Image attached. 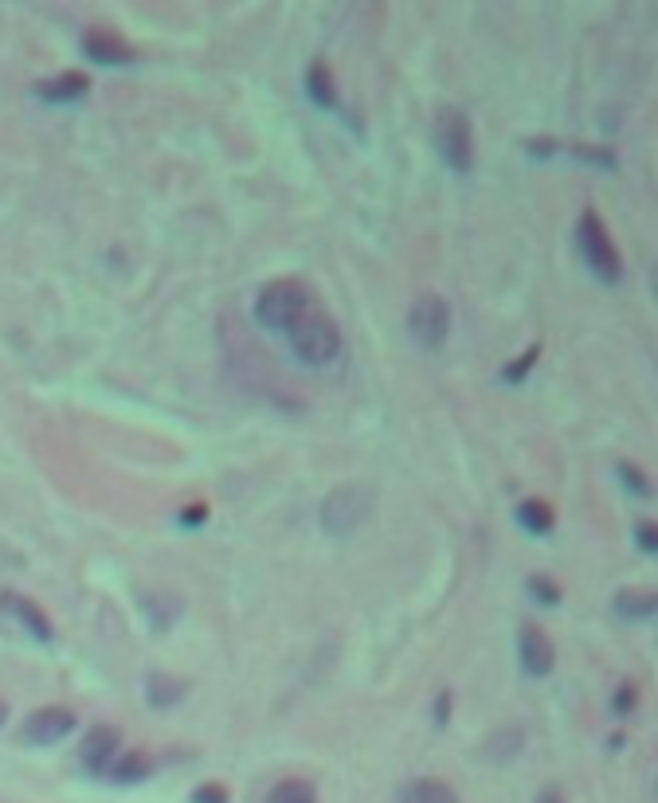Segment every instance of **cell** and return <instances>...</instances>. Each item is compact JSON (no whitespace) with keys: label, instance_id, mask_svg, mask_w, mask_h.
I'll list each match as a JSON object with an SVG mask.
<instances>
[{"label":"cell","instance_id":"6da1fadb","mask_svg":"<svg viewBox=\"0 0 658 803\" xmlns=\"http://www.w3.org/2000/svg\"><path fill=\"white\" fill-rule=\"evenodd\" d=\"M314 294L302 279H275L259 290L255 298V318L275 333H290L310 310H314Z\"/></svg>","mask_w":658,"mask_h":803},{"label":"cell","instance_id":"7a4b0ae2","mask_svg":"<svg viewBox=\"0 0 658 803\" xmlns=\"http://www.w3.org/2000/svg\"><path fill=\"white\" fill-rule=\"evenodd\" d=\"M373 514V490L361 486V482H345L337 490H329L326 502H322V525L333 537H349L357 533Z\"/></svg>","mask_w":658,"mask_h":803},{"label":"cell","instance_id":"3957f363","mask_svg":"<svg viewBox=\"0 0 658 803\" xmlns=\"http://www.w3.org/2000/svg\"><path fill=\"white\" fill-rule=\"evenodd\" d=\"M290 349L306 361V365H329L341 353V330L322 306H314L294 330H290Z\"/></svg>","mask_w":658,"mask_h":803},{"label":"cell","instance_id":"277c9868","mask_svg":"<svg viewBox=\"0 0 658 803\" xmlns=\"http://www.w3.org/2000/svg\"><path fill=\"white\" fill-rule=\"evenodd\" d=\"M576 247H580V255H584V263L592 267V275H600L604 283H619L623 263H619V251H615V243H611L600 212L588 208V212L580 216V224H576Z\"/></svg>","mask_w":658,"mask_h":803},{"label":"cell","instance_id":"5b68a950","mask_svg":"<svg viewBox=\"0 0 658 803\" xmlns=\"http://www.w3.org/2000/svg\"><path fill=\"white\" fill-rule=\"evenodd\" d=\"M435 145H439L443 165H451L455 173H470L474 169V134H470V122L463 110H455V106L439 110V118H435Z\"/></svg>","mask_w":658,"mask_h":803},{"label":"cell","instance_id":"8992f818","mask_svg":"<svg viewBox=\"0 0 658 803\" xmlns=\"http://www.w3.org/2000/svg\"><path fill=\"white\" fill-rule=\"evenodd\" d=\"M408 333H412V341L420 349H439L447 341V333H451V310H447V302L435 298V294L416 298L412 310H408Z\"/></svg>","mask_w":658,"mask_h":803},{"label":"cell","instance_id":"52a82bcc","mask_svg":"<svg viewBox=\"0 0 658 803\" xmlns=\"http://www.w3.org/2000/svg\"><path fill=\"white\" fill-rule=\"evenodd\" d=\"M71 729H75V713H71V709L44 706L24 721V741H28V745H55V741H63Z\"/></svg>","mask_w":658,"mask_h":803},{"label":"cell","instance_id":"ba28073f","mask_svg":"<svg viewBox=\"0 0 658 803\" xmlns=\"http://www.w3.org/2000/svg\"><path fill=\"white\" fill-rule=\"evenodd\" d=\"M517 655H521V666H525V674H549L553 670V662H557V651H553V639L537 627V623H521V631H517Z\"/></svg>","mask_w":658,"mask_h":803},{"label":"cell","instance_id":"9c48e42d","mask_svg":"<svg viewBox=\"0 0 658 803\" xmlns=\"http://www.w3.org/2000/svg\"><path fill=\"white\" fill-rule=\"evenodd\" d=\"M122 753V733L114 729V725H98L87 733V741L79 745V760L91 768V772H102L106 776V768L118 760Z\"/></svg>","mask_w":658,"mask_h":803},{"label":"cell","instance_id":"30bf717a","mask_svg":"<svg viewBox=\"0 0 658 803\" xmlns=\"http://www.w3.org/2000/svg\"><path fill=\"white\" fill-rule=\"evenodd\" d=\"M83 51L91 55L94 63H106V67H126V63H134V48L122 40V36H114V32H87V40H83Z\"/></svg>","mask_w":658,"mask_h":803},{"label":"cell","instance_id":"8fae6325","mask_svg":"<svg viewBox=\"0 0 658 803\" xmlns=\"http://www.w3.org/2000/svg\"><path fill=\"white\" fill-rule=\"evenodd\" d=\"M0 612L12 615V619H20L28 635H36V639H51V619H47L32 600H24L20 592H4V596H0Z\"/></svg>","mask_w":658,"mask_h":803},{"label":"cell","instance_id":"7c38bea8","mask_svg":"<svg viewBox=\"0 0 658 803\" xmlns=\"http://www.w3.org/2000/svg\"><path fill=\"white\" fill-rule=\"evenodd\" d=\"M521 745H525V733H521L517 725H502V729H494V733L478 745V756L490 760V764H502V760H514V756L521 753Z\"/></svg>","mask_w":658,"mask_h":803},{"label":"cell","instance_id":"4fadbf2b","mask_svg":"<svg viewBox=\"0 0 658 803\" xmlns=\"http://www.w3.org/2000/svg\"><path fill=\"white\" fill-rule=\"evenodd\" d=\"M87 91H91V79L83 71H63V75L40 83V98H47V102H75V98H83Z\"/></svg>","mask_w":658,"mask_h":803},{"label":"cell","instance_id":"5bb4252c","mask_svg":"<svg viewBox=\"0 0 658 803\" xmlns=\"http://www.w3.org/2000/svg\"><path fill=\"white\" fill-rule=\"evenodd\" d=\"M149 772H153V760H149L145 753H138V749H130V753L122 749L118 760L106 768V776H110L114 784H138V780H145Z\"/></svg>","mask_w":658,"mask_h":803},{"label":"cell","instance_id":"9a60e30c","mask_svg":"<svg viewBox=\"0 0 658 803\" xmlns=\"http://www.w3.org/2000/svg\"><path fill=\"white\" fill-rule=\"evenodd\" d=\"M400 803H459V796L443 780H412L400 788Z\"/></svg>","mask_w":658,"mask_h":803},{"label":"cell","instance_id":"2e32d148","mask_svg":"<svg viewBox=\"0 0 658 803\" xmlns=\"http://www.w3.org/2000/svg\"><path fill=\"white\" fill-rule=\"evenodd\" d=\"M141 604H145V615H149L153 631H169V627L177 623V615L185 612L177 596H145Z\"/></svg>","mask_w":658,"mask_h":803},{"label":"cell","instance_id":"e0dca14e","mask_svg":"<svg viewBox=\"0 0 658 803\" xmlns=\"http://www.w3.org/2000/svg\"><path fill=\"white\" fill-rule=\"evenodd\" d=\"M517 521L529 529V533H549L553 529V506L549 502H541V498H525L521 506H517Z\"/></svg>","mask_w":658,"mask_h":803},{"label":"cell","instance_id":"ac0fdd59","mask_svg":"<svg viewBox=\"0 0 658 803\" xmlns=\"http://www.w3.org/2000/svg\"><path fill=\"white\" fill-rule=\"evenodd\" d=\"M306 91L314 102H322V106H333L337 102V87H333V75H329V67L322 59H314L310 63V71H306Z\"/></svg>","mask_w":658,"mask_h":803},{"label":"cell","instance_id":"d6986e66","mask_svg":"<svg viewBox=\"0 0 658 803\" xmlns=\"http://www.w3.org/2000/svg\"><path fill=\"white\" fill-rule=\"evenodd\" d=\"M185 682H181V678H169V674H153V678H149V702H153V706H177V702H181V698H185Z\"/></svg>","mask_w":658,"mask_h":803},{"label":"cell","instance_id":"ffe728a7","mask_svg":"<svg viewBox=\"0 0 658 803\" xmlns=\"http://www.w3.org/2000/svg\"><path fill=\"white\" fill-rule=\"evenodd\" d=\"M655 592H619L615 600V612L623 619H651L655 615Z\"/></svg>","mask_w":658,"mask_h":803},{"label":"cell","instance_id":"44dd1931","mask_svg":"<svg viewBox=\"0 0 658 803\" xmlns=\"http://www.w3.org/2000/svg\"><path fill=\"white\" fill-rule=\"evenodd\" d=\"M267 803H318V796H314V788L306 780H282V784L271 788Z\"/></svg>","mask_w":658,"mask_h":803},{"label":"cell","instance_id":"7402d4cb","mask_svg":"<svg viewBox=\"0 0 658 803\" xmlns=\"http://www.w3.org/2000/svg\"><path fill=\"white\" fill-rule=\"evenodd\" d=\"M537 357H541V345H529V349H525V357H517L514 365H506V369H502V377H506V380H525V373L537 365Z\"/></svg>","mask_w":658,"mask_h":803},{"label":"cell","instance_id":"603a6c76","mask_svg":"<svg viewBox=\"0 0 658 803\" xmlns=\"http://www.w3.org/2000/svg\"><path fill=\"white\" fill-rule=\"evenodd\" d=\"M619 478H623V486H627V490H635L639 498H647V494H651V482L643 478V471H639V467L623 463V467H619Z\"/></svg>","mask_w":658,"mask_h":803},{"label":"cell","instance_id":"cb8c5ba5","mask_svg":"<svg viewBox=\"0 0 658 803\" xmlns=\"http://www.w3.org/2000/svg\"><path fill=\"white\" fill-rule=\"evenodd\" d=\"M529 588H533V596H541L545 604H557V600H561V588H557L549 576H533V580H529Z\"/></svg>","mask_w":658,"mask_h":803},{"label":"cell","instance_id":"d4e9b609","mask_svg":"<svg viewBox=\"0 0 658 803\" xmlns=\"http://www.w3.org/2000/svg\"><path fill=\"white\" fill-rule=\"evenodd\" d=\"M635 702H639V694H635V686H631V682H623V686H619V690H615V702H611V709H615V713H619V717H623V713H627V709H635Z\"/></svg>","mask_w":658,"mask_h":803},{"label":"cell","instance_id":"484cf974","mask_svg":"<svg viewBox=\"0 0 658 803\" xmlns=\"http://www.w3.org/2000/svg\"><path fill=\"white\" fill-rule=\"evenodd\" d=\"M192 803H228V792H224V784H204L192 792Z\"/></svg>","mask_w":658,"mask_h":803},{"label":"cell","instance_id":"4316f807","mask_svg":"<svg viewBox=\"0 0 658 803\" xmlns=\"http://www.w3.org/2000/svg\"><path fill=\"white\" fill-rule=\"evenodd\" d=\"M635 541L643 545V553H655V549H658L655 525H651V521H639V525H635Z\"/></svg>","mask_w":658,"mask_h":803},{"label":"cell","instance_id":"83f0119b","mask_svg":"<svg viewBox=\"0 0 658 803\" xmlns=\"http://www.w3.org/2000/svg\"><path fill=\"white\" fill-rule=\"evenodd\" d=\"M447 717H451V694L443 690V694L435 698V725H447Z\"/></svg>","mask_w":658,"mask_h":803},{"label":"cell","instance_id":"f1b7e54d","mask_svg":"<svg viewBox=\"0 0 658 803\" xmlns=\"http://www.w3.org/2000/svg\"><path fill=\"white\" fill-rule=\"evenodd\" d=\"M204 518H208V506H185L181 510V525H200Z\"/></svg>","mask_w":658,"mask_h":803},{"label":"cell","instance_id":"f546056e","mask_svg":"<svg viewBox=\"0 0 658 803\" xmlns=\"http://www.w3.org/2000/svg\"><path fill=\"white\" fill-rule=\"evenodd\" d=\"M537 803H564V800H561V792H557V788H549V792H541V796H537Z\"/></svg>","mask_w":658,"mask_h":803},{"label":"cell","instance_id":"4dcf8cb0","mask_svg":"<svg viewBox=\"0 0 658 803\" xmlns=\"http://www.w3.org/2000/svg\"><path fill=\"white\" fill-rule=\"evenodd\" d=\"M4 717H8V706H4V702H0V721H4Z\"/></svg>","mask_w":658,"mask_h":803}]
</instances>
